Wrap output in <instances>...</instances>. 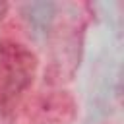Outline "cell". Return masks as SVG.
I'll return each mask as SVG.
<instances>
[{
    "label": "cell",
    "mask_w": 124,
    "mask_h": 124,
    "mask_svg": "<svg viewBox=\"0 0 124 124\" xmlns=\"http://www.w3.org/2000/svg\"><path fill=\"white\" fill-rule=\"evenodd\" d=\"M37 56L19 43H0V108L25 93L37 74Z\"/></svg>",
    "instance_id": "cell-1"
},
{
    "label": "cell",
    "mask_w": 124,
    "mask_h": 124,
    "mask_svg": "<svg viewBox=\"0 0 124 124\" xmlns=\"http://www.w3.org/2000/svg\"><path fill=\"white\" fill-rule=\"evenodd\" d=\"M58 23L52 29V70L56 76L72 78L76 68L79 66V50L85 23L81 19L79 8L66 6L62 14H58Z\"/></svg>",
    "instance_id": "cell-2"
},
{
    "label": "cell",
    "mask_w": 124,
    "mask_h": 124,
    "mask_svg": "<svg viewBox=\"0 0 124 124\" xmlns=\"http://www.w3.org/2000/svg\"><path fill=\"white\" fill-rule=\"evenodd\" d=\"M37 114L43 124H68L76 116V103L68 93H52L37 105Z\"/></svg>",
    "instance_id": "cell-3"
},
{
    "label": "cell",
    "mask_w": 124,
    "mask_h": 124,
    "mask_svg": "<svg viewBox=\"0 0 124 124\" xmlns=\"http://www.w3.org/2000/svg\"><path fill=\"white\" fill-rule=\"evenodd\" d=\"M6 10H8V4H6V2H0V19L4 17V14H6Z\"/></svg>",
    "instance_id": "cell-4"
}]
</instances>
